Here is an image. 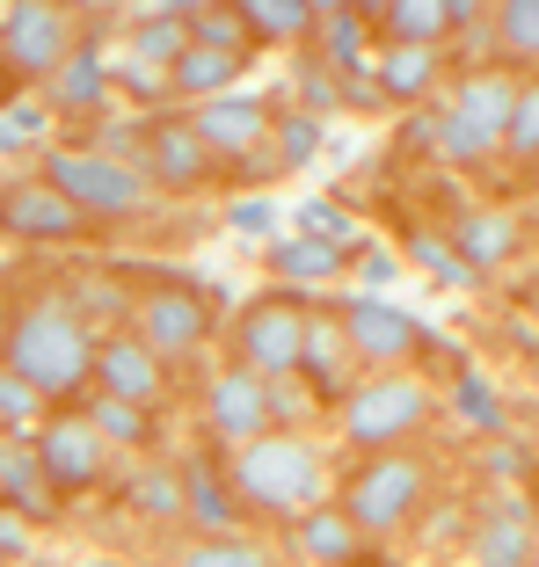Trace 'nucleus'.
I'll return each mask as SVG.
<instances>
[{"instance_id": "c03bdc74", "label": "nucleus", "mask_w": 539, "mask_h": 567, "mask_svg": "<svg viewBox=\"0 0 539 567\" xmlns=\"http://www.w3.org/2000/svg\"><path fill=\"white\" fill-rule=\"evenodd\" d=\"M270 408H277V430H314V422L328 415L306 379H270Z\"/></svg>"}, {"instance_id": "9b49d317", "label": "nucleus", "mask_w": 539, "mask_h": 567, "mask_svg": "<svg viewBox=\"0 0 539 567\" xmlns=\"http://www.w3.org/2000/svg\"><path fill=\"white\" fill-rule=\"evenodd\" d=\"M328 306L343 313V334L357 342L365 371H408L416 357H438V334L423 328L408 306L372 299V291H357V299H328Z\"/></svg>"}, {"instance_id": "b1692460", "label": "nucleus", "mask_w": 539, "mask_h": 567, "mask_svg": "<svg viewBox=\"0 0 539 567\" xmlns=\"http://www.w3.org/2000/svg\"><path fill=\"white\" fill-rule=\"evenodd\" d=\"M445 234H452L459 262H467L474 277H496V269L518 255V212H504V204H467Z\"/></svg>"}, {"instance_id": "a19ab883", "label": "nucleus", "mask_w": 539, "mask_h": 567, "mask_svg": "<svg viewBox=\"0 0 539 567\" xmlns=\"http://www.w3.org/2000/svg\"><path fill=\"white\" fill-rule=\"evenodd\" d=\"M299 234L321 240V248H343V255H350L357 248V218L343 212V204H328V197H306L299 204Z\"/></svg>"}, {"instance_id": "f3484780", "label": "nucleus", "mask_w": 539, "mask_h": 567, "mask_svg": "<svg viewBox=\"0 0 539 567\" xmlns=\"http://www.w3.org/2000/svg\"><path fill=\"white\" fill-rule=\"evenodd\" d=\"M452 51H423V44H372V81L387 95V110H430L452 87Z\"/></svg>"}, {"instance_id": "2eb2a0df", "label": "nucleus", "mask_w": 539, "mask_h": 567, "mask_svg": "<svg viewBox=\"0 0 539 567\" xmlns=\"http://www.w3.org/2000/svg\"><path fill=\"white\" fill-rule=\"evenodd\" d=\"M459 546H467L474 567H539V517H532V502H518V495L474 502Z\"/></svg>"}, {"instance_id": "20e7f679", "label": "nucleus", "mask_w": 539, "mask_h": 567, "mask_svg": "<svg viewBox=\"0 0 539 567\" xmlns=\"http://www.w3.org/2000/svg\"><path fill=\"white\" fill-rule=\"evenodd\" d=\"M430 495H438V458H430V451H372V458H350V466H343V487H336V502L379 538V546L401 538L408 524L430 509Z\"/></svg>"}, {"instance_id": "f03ea898", "label": "nucleus", "mask_w": 539, "mask_h": 567, "mask_svg": "<svg viewBox=\"0 0 539 567\" xmlns=\"http://www.w3.org/2000/svg\"><path fill=\"white\" fill-rule=\"evenodd\" d=\"M226 473H234V495L255 532H292L299 517L328 509L343 487V466L328 458V444L314 430H270L263 444L234 451Z\"/></svg>"}, {"instance_id": "bb28decb", "label": "nucleus", "mask_w": 539, "mask_h": 567, "mask_svg": "<svg viewBox=\"0 0 539 567\" xmlns=\"http://www.w3.org/2000/svg\"><path fill=\"white\" fill-rule=\"evenodd\" d=\"M67 291H73V306H81L102 334H110V328H132V313H139V277H132V269L81 262V269H67Z\"/></svg>"}, {"instance_id": "4be33fe9", "label": "nucleus", "mask_w": 539, "mask_h": 567, "mask_svg": "<svg viewBox=\"0 0 539 567\" xmlns=\"http://www.w3.org/2000/svg\"><path fill=\"white\" fill-rule=\"evenodd\" d=\"M518 95H525V73H510V66H474V73H452V87H445V102H452V110L474 124V132H489L496 146L510 138Z\"/></svg>"}, {"instance_id": "de8ad7c7", "label": "nucleus", "mask_w": 539, "mask_h": 567, "mask_svg": "<svg viewBox=\"0 0 539 567\" xmlns=\"http://www.w3.org/2000/svg\"><path fill=\"white\" fill-rule=\"evenodd\" d=\"M30 538H37V524L0 509V567H30Z\"/></svg>"}, {"instance_id": "4468645a", "label": "nucleus", "mask_w": 539, "mask_h": 567, "mask_svg": "<svg viewBox=\"0 0 539 567\" xmlns=\"http://www.w3.org/2000/svg\"><path fill=\"white\" fill-rule=\"evenodd\" d=\"M37 458H44V473H51V487H59V495L81 502V495H95V487L110 481V458H118V451H110V436H102L81 408H67V415L44 422Z\"/></svg>"}, {"instance_id": "a211bd4d", "label": "nucleus", "mask_w": 539, "mask_h": 567, "mask_svg": "<svg viewBox=\"0 0 539 567\" xmlns=\"http://www.w3.org/2000/svg\"><path fill=\"white\" fill-rule=\"evenodd\" d=\"M183 502H190V532L197 538H226V532H255L248 509L234 495V473H226V451H183Z\"/></svg>"}, {"instance_id": "37998d69", "label": "nucleus", "mask_w": 539, "mask_h": 567, "mask_svg": "<svg viewBox=\"0 0 539 567\" xmlns=\"http://www.w3.org/2000/svg\"><path fill=\"white\" fill-rule=\"evenodd\" d=\"M299 110H306V117H321V124L343 110V73H328L314 51L299 59Z\"/></svg>"}, {"instance_id": "49530a36", "label": "nucleus", "mask_w": 539, "mask_h": 567, "mask_svg": "<svg viewBox=\"0 0 539 567\" xmlns=\"http://www.w3.org/2000/svg\"><path fill=\"white\" fill-rule=\"evenodd\" d=\"M343 110H357V117H379V110H387V95H379L372 66L365 73H343Z\"/></svg>"}, {"instance_id": "7c9ffc66", "label": "nucleus", "mask_w": 539, "mask_h": 567, "mask_svg": "<svg viewBox=\"0 0 539 567\" xmlns=\"http://www.w3.org/2000/svg\"><path fill=\"white\" fill-rule=\"evenodd\" d=\"M124 509H132L139 524H190L183 466H169V458H146L139 473H124Z\"/></svg>"}, {"instance_id": "9d476101", "label": "nucleus", "mask_w": 539, "mask_h": 567, "mask_svg": "<svg viewBox=\"0 0 539 567\" xmlns=\"http://www.w3.org/2000/svg\"><path fill=\"white\" fill-rule=\"evenodd\" d=\"M197 415H204V444L212 451H248V444H263L270 430H277V408H270V379L263 371H248V364H220L212 379H204V393H197Z\"/></svg>"}, {"instance_id": "2f4dec72", "label": "nucleus", "mask_w": 539, "mask_h": 567, "mask_svg": "<svg viewBox=\"0 0 539 567\" xmlns=\"http://www.w3.org/2000/svg\"><path fill=\"white\" fill-rule=\"evenodd\" d=\"M241 81H248V59H226V51L190 44V59L175 66V102H183V110H204V102L241 95Z\"/></svg>"}, {"instance_id": "a18cd8bd", "label": "nucleus", "mask_w": 539, "mask_h": 567, "mask_svg": "<svg viewBox=\"0 0 539 567\" xmlns=\"http://www.w3.org/2000/svg\"><path fill=\"white\" fill-rule=\"evenodd\" d=\"M350 262H357V277H365L372 299H379V291L401 277V255H387V248H350Z\"/></svg>"}, {"instance_id": "aec40b11", "label": "nucleus", "mask_w": 539, "mask_h": 567, "mask_svg": "<svg viewBox=\"0 0 539 567\" xmlns=\"http://www.w3.org/2000/svg\"><path fill=\"white\" fill-rule=\"evenodd\" d=\"M44 102H51V117L67 124V132H95V124L118 110V66H110L95 44H81L73 66L44 87Z\"/></svg>"}, {"instance_id": "79ce46f5", "label": "nucleus", "mask_w": 539, "mask_h": 567, "mask_svg": "<svg viewBox=\"0 0 539 567\" xmlns=\"http://www.w3.org/2000/svg\"><path fill=\"white\" fill-rule=\"evenodd\" d=\"M504 161H518L525 175H532V167H539V73H525V95H518V117H510Z\"/></svg>"}, {"instance_id": "412c9836", "label": "nucleus", "mask_w": 539, "mask_h": 567, "mask_svg": "<svg viewBox=\"0 0 539 567\" xmlns=\"http://www.w3.org/2000/svg\"><path fill=\"white\" fill-rule=\"evenodd\" d=\"M0 509H8V517H22V524H37V532H51V524L73 509V502L51 487L37 444H0Z\"/></svg>"}, {"instance_id": "423d86ee", "label": "nucleus", "mask_w": 539, "mask_h": 567, "mask_svg": "<svg viewBox=\"0 0 539 567\" xmlns=\"http://www.w3.org/2000/svg\"><path fill=\"white\" fill-rule=\"evenodd\" d=\"M81 44H88V8H73V0H8L0 8V66H8L16 95H44L73 66Z\"/></svg>"}, {"instance_id": "ddd939ff", "label": "nucleus", "mask_w": 539, "mask_h": 567, "mask_svg": "<svg viewBox=\"0 0 539 567\" xmlns=\"http://www.w3.org/2000/svg\"><path fill=\"white\" fill-rule=\"evenodd\" d=\"M169 385H175V364L153 350L139 328H110V334H102V350H95V393H110V401H132V408H146V415H161Z\"/></svg>"}, {"instance_id": "c756f323", "label": "nucleus", "mask_w": 539, "mask_h": 567, "mask_svg": "<svg viewBox=\"0 0 539 567\" xmlns=\"http://www.w3.org/2000/svg\"><path fill=\"white\" fill-rule=\"evenodd\" d=\"M365 44H379L372 37V16L365 8H350V0H321V37H314V59L328 73H365Z\"/></svg>"}, {"instance_id": "f8f14e48", "label": "nucleus", "mask_w": 539, "mask_h": 567, "mask_svg": "<svg viewBox=\"0 0 539 567\" xmlns=\"http://www.w3.org/2000/svg\"><path fill=\"white\" fill-rule=\"evenodd\" d=\"M139 167L153 175V189H161V197H197V189L226 183L220 161H212V146H204L197 124H190V110L146 117V153H139Z\"/></svg>"}, {"instance_id": "603ef678", "label": "nucleus", "mask_w": 539, "mask_h": 567, "mask_svg": "<svg viewBox=\"0 0 539 567\" xmlns=\"http://www.w3.org/2000/svg\"><path fill=\"white\" fill-rule=\"evenodd\" d=\"M532 183H539V167H532Z\"/></svg>"}, {"instance_id": "7ed1b4c3", "label": "nucleus", "mask_w": 539, "mask_h": 567, "mask_svg": "<svg viewBox=\"0 0 539 567\" xmlns=\"http://www.w3.org/2000/svg\"><path fill=\"white\" fill-rule=\"evenodd\" d=\"M445 393L423 371H372L350 401L336 408V436L350 444V458L372 451H423V436L438 430Z\"/></svg>"}, {"instance_id": "dca6fc26", "label": "nucleus", "mask_w": 539, "mask_h": 567, "mask_svg": "<svg viewBox=\"0 0 539 567\" xmlns=\"http://www.w3.org/2000/svg\"><path fill=\"white\" fill-rule=\"evenodd\" d=\"M299 379L314 385V401L328 408V422H336V408L350 401L357 385L372 379L365 371V357H357V342L343 334V313L328 299H321V313H314V334H306V364H299Z\"/></svg>"}, {"instance_id": "f704fd0d", "label": "nucleus", "mask_w": 539, "mask_h": 567, "mask_svg": "<svg viewBox=\"0 0 539 567\" xmlns=\"http://www.w3.org/2000/svg\"><path fill=\"white\" fill-rule=\"evenodd\" d=\"M190 44L226 51V59H255V30L241 16V0H190Z\"/></svg>"}, {"instance_id": "3c124183", "label": "nucleus", "mask_w": 539, "mask_h": 567, "mask_svg": "<svg viewBox=\"0 0 539 567\" xmlns=\"http://www.w3.org/2000/svg\"><path fill=\"white\" fill-rule=\"evenodd\" d=\"M532 393H539V364H532Z\"/></svg>"}, {"instance_id": "cd10ccee", "label": "nucleus", "mask_w": 539, "mask_h": 567, "mask_svg": "<svg viewBox=\"0 0 539 567\" xmlns=\"http://www.w3.org/2000/svg\"><path fill=\"white\" fill-rule=\"evenodd\" d=\"M263 269H270V284H292V291H314V299H321V284H336L343 269H350V255L292 234V240H270V248H263Z\"/></svg>"}, {"instance_id": "09e8293b", "label": "nucleus", "mask_w": 539, "mask_h": 567, "mask_svg": "<svg viewBox=\"0 0 539 567\" xmlns=\"http://www.w3.org/2000/svg\"><path fill=\"white\" fill-rule=\"evenodd\" d=\"M226 218H234L241 234H270V226H277V212H270V197H234V204H226Z\"/></svg>"}, {"instance_id": "393cba45", "label": "nucleus", "mask_w": 539, "mask_h": 567, "mask_svg": "<svg viewBox=\"0 0 539 567\" xmlns=\"http://www.w3.org/2000/svg\"><path fill=\"white\" fill-rule=\"evenodd\" d=\"M416 146L430 153L438 167H489L496 153H504V146H496L489 132H474V124L459 117L452 102H430V110L416 117Z\"/></svg>"}, {"instance_id": "0eeeda50", "label": "nucleus", "mask_w": 539, "mask_h": 567, "mask_svg": "<svg viewBox=\"0 0 539 567\" xmlns=\"http://www.w3.org/2000/svg\"><path fill=\"white\" fill-rule=\"evenodd\" d=\"M37 175H44L51 189H67V197L81 204V212L95 218V226H102V234H110V226H132V218H146L153 204H161V189H153L146 167L110 161V153L73 146V138H59V146H51L44 161H37Z\"/></svg>"}, {"instance_id": "6ab92c4d", "label": "nucleus", "mask_w": 539, "mask_h": 567, "mask_svg": "<svg viewBox=\"0 0 539 567\" xmlns=\"http://www.w3.org/2000/svg\"><path fill=\"white\" fill-rule=\"evenodd\" d=\"M285 553H299L306 567H387V560H379V538H372L343 502H328V509H314V517L292 524Z\"/></svg>"}, {"instance_id": "f257e3e1", "label": "nucleus", "mask_w": 539, "mask_h": 567, "mask_svg": "<svg viewBox=\"0 0 539 567\" xmlns=\"http://www.w3.org/2000/svg\"><path fill=\"white\" fill-rule=\"evenodd\" d=\"M95 350L102 328L73 306L67 277H30L8 291V320H0V371H16L44 393L59 415L67 408H88L95 393Z\"/></svg>"}, {"instance_id": "58836bf2", "label": "nucleus", "mask_w": 539, "mask_h": 567, "mask_svg": "<svg viewBox=\"0 0 539 567\" xmlns=\"http://www.w3.org/2000/svg\"><path fill=\"white\" fill-rule=\"evenodd\" d=\"M408 262H416L430 284H445V291H467V284H481L467 262H459L452 234H430V226H408Z\"/></svg>"}, {"instance_id": "72a5a7b5", "label": "nucleus", "mask_w": 539, "mask_h": 567, "mask_svg": "<svg viewBox=\"0 0 539 567\" xmlns=\"http://www.w3.org/2000/svg\"><path fill=\"white\" fill-rule=\"evenodd\" d=\"M51 132H59V117H51L44 95H8V110H0V146H8V161L30 153V167H37L51 146H59Z\"/></svg>"}, {"instance_id": "c85d7f7f", "label": "nucleus", "mask_w": 539, "mask_h": 567, "mask_svg": "<svg viewBox=\"0 0 539 567\" xmlns=\"http://www.w3.org/2000/svg\"><path fill=\"white\" fill-rule=\"evenodd\" d=\"M255 30V51H314L321 37V0H241Z\"/></svg>"}, {"instance_id": "ea45409f", "label": "nucleus", "mask_w": 539, "mask_h": 567, "mask_svg": "<svg viewBox=\"0 0 539 567\" xmlns=\"http://www.w3.org/2000/svg\"><path fill=\"white\" fill-rule=\"evenodd\" d=\"M321 146H328V124L306 117L299 102H285V110H277V161H285V175L314 167V161H321Z\"/></svg>"}, {"instance_id": "4c0bfd02", "label": "nucleus", "mask_w": 539, "mask_h": 567, "mask_svg": "<svg viewBox=\"0 0 539 567\" xmlns=\"http://www.w3.org/2000/svg\"><path fill=\"white\" fill-rule=\"evenodd\" d=\"M81 415L110 436V451H146L153 430H161V415H146V408H132V401H110V393H88Z\"/></svg>"}, {"instance_id": "a878e982", "label": "nucleus", "mask_w": 539, "mask_h": 567, "mask_svg": "<svg viewBox=\"0 0 539 567\" xmlns=\"http://www.w3.org/2000/svg\"><path fill=\"white\" fill-rule=\"evenodd\" d=\"M124 51L146 59V66H183L190 59V0H169V8H124Z\"/></svg>"}, {"instance_id": "c9c22d12", "label": "nucleus", "mask_w": 539, "mask_h": 567, "mask_svg": "<svg viewBox=\"0 0 539 567\" xmlns=\"http://www.w3.org/2000/svg\"><path fill=\"white\" fill-rule=\"evenodd\" d=\"M110 66H118V95L132 102V117H169V110H183V102H175V73L169 66H146V59H132V51L110 59Z\"/></svg>"}, {"instance_id": "1a4fd4ad", "label": "nucleus", "mask_w": 539, "mask_h": 567, "mask_svg": "<svg viewBox=\"0 0 539 567\" xmlns=\"http://www.w3.org/2000/svg\"><path fill=\"white\" fill-rule=\"evenodd\" d=\"M0 226H8V240L16 248H88V240L102 234L95 218L81 212V204L67 197V189H51L44 175H8V189H0Z\"/></svg>"}, {"instance_id": "e433bc0d", "label": "nucleus", "mask_w": 539, "mask_h": 567, "mask_svg": "<svg viewBox=\"0 0 539 567\" xmlns=\"http://www.w3.org/2000/svg\"><path fill=\"white\" fill-rule=\"evenodd\" d=\"M496 44L510 73H539V0H496Z\"/></svg>"}, {"instance_id": "5701e85b", "label": "nucleus", "mask_w": 539, "mask_h": 567, "mask_svg": "<svg viewBox=\"0 0 539 567\" xmlns=\"http://www.w3.org/2000/svg\"><path fill=\"white\" fill-rule=\"evenodd\" d=\"M365 16L379 44L452 51V37H459V0H365Z\"/></svg>"}, {"instance_id": "8fccbe9b", "label": "nucleus", "mask_w": 539, "mask_h": 567, "mask_svg": "<svg viewBox=\"0 0 539 567\" xmlns=\"http://www.w3.org/2000/svg\"><path fill=\"white\" fill-rule=\"evenodd\" d=\"M67 567H132V560H110V553H95V560H67Z\"/></svg>"}, {"instance_id": "6e6552de", "label": "nucleus", "mask_w": 539, "mask_h": 567, "mask_svg": "<svg viewBox=\"0 0 539 567\" xmlns=\"http://www.w3.org/2000/svg\"><path fill=\"white\" fill-rule=\"evenodd\" d=\"M132 277H139L132 328L146 334L169 364H183V357H197L212 334H226L220 328V306H226L220 284H190V277H169V269H132Z\"/></svg>"}, {"instance_id": "39448f33", "label": "nucleus", "mask_w": 539, "mask_h": 567, "mask_svg": "<svg viewBox=\"0 0 539 567\" xmlns=\"http://www.w3.org/2000/svg\"><path fill=\"white\" fill-rule=\"evenodd\" d=\"M314 313H321L314 291H292V284L255 291L248 306L226 313V364H248V371H263V379H299Z\"/></svg>"}, {"instance_id": "473e14b6", "label": "nucleus", "mask_w": 539, "mask_h": 567, "mask_svg": "<svg viewBox=\"0 0 539 567\" xmlns=\"http://www.w3.org/2000/svg\"><path fill=\"white\" fill-rule=\"evenodd\" d=\"M169 567H285V538H270V532L190 538V546H175Z\"/></svg>"}]
</instances>
